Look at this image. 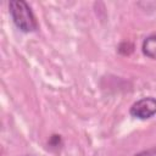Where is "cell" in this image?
<instances>
[{
  "label": "cell",
  "instance_id": "2",
  "mask_svg": "<svg viewBox=\"0 0 156 156\" xmlns=\"http://www.w3.org/2000/svg\"><path fill=\"white\" fill-rule=\"evenodd\" d=\"M129 112L138 119L151 118L154 115H156V99L152 96L143 98L132 105Z\"/></svg>",
  "mask_w": 156,
  "mask_h": 156
},
{
  "label": "cell",
  "instance_id": "4",
  "mask_svg": "<svg viewBox=\"0 0 156 156\" xmlns=\"http://www.w3.org/2000/svg\"><path fill=\"white\" fill-rule=\"evenodd\" d=\"M135 156H156V147H151V149L140 151V152L135 154Z\"/></svg>",
  "mask_w": 156,
  "mask_h": 156
},
{
  "label": "cell",
  "instance_id": "3",
  "mask_svg": "<svg viewBox=\"0 0 156 156\" xmlns=\"http://www.w3.org/2000/svg\"><path fill=\"white\" fill-rule=\"evenodd\" d=\"M143 52L145 56L156 60V34H151L146 37L143 41Z\"/></svg>",
  "mask_w": 156,
  "mask_h": 156
},
{
  "label": "cell",
  "instance_id": "1",
  "mask_svg": "<svg viewBox=\"0 0 156 156\" xmlns=\"http://www.w3.org/2000/svg\"><path fill=\"white\" fill-rule=\"evenodd\" d=\"M9 10H10V15L12 17L15 26L20 30L24 33H30V32L37 30L38 28L37 20L26 1L12 0L9 2Z\"/></svg>",
  "mask_w": 156,
  "mask_h": 156
}]
</instances>
